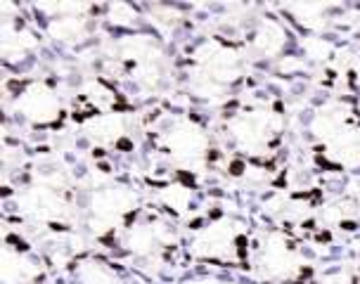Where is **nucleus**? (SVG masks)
Instances as JSON below:
<instances>
[{
    "mask_svg": "<svg viewBox=\"0 0 360 284\" xmlns=\"http://www.w3.org/2000/svg\"><path fill=\"white\" fill-rule=\"evenodd\" d=\"M244 171H247V164H244L242 159H233L228 164V173H230V176L240 178V176H244Z\"/></svg>",
    "mask_w": 360,
    "mask_h": 284,
    "instance_id": "obj_1",
    "label": "nucleus"
},
{
    "mask_svg": "<svg viewBox=\"0 0 360 284\" xmlns=\"http://www.w3.org/2000/svg\"><path fill=\"white\" fill-rule=\"evenodd\" d=\"M235 244H237V256L240 258H247V254H249V249H247V244H249V240L244 235H240L235 240Z\"/></svg>",
    "mask_w": 360,
    "mask_h": 284,
    "instance_id": "obj_2",
    "label": "nucleus"
},
{
    "mask_svg": "<svg viewBox=\"0 0 360 284\" xmlns=\"http://www.w3.org/2000/svg\"><path fill=\"white\" fill-rule=\"evenodd\" d=\"M176 178H178L185 187H195V176H192V173H188V171H178V173H176Z\"/></svg>",
    "mask_w": 360,
    "mask_h": 284,
    "instance_id": "obj_3",
    "label": "nucleus"
},
{
    "mask_svg": "<svg viewBox=\"0 0 360 284\" xmlns=\"http://www.w3.org/2000/svg\"><path fill=\"white\" fill-rule=\"evenodd\" d=\"M114 145H117V150H121V152H133L135 150L133 140H128V138H119Z\"/></svg>",
    "mask_w": 360,
    "mask_h": 284,
    "instance_id": "obj_4",
    "label": "nucleus"
},
{
    "mask_svg": "<svg viewBox=\"0 0 360 284\" xmlns=\"http://www.w3.org/2000/svg\"><path fill=\"white\" fill-rule=\"evenodd\" d=\"M24 86H27L24 81H17V79L8 81V90H10V93H19V90H24Z\"/></svg>",
    "mask_w": 360,
    "mask_h": 284,
    "instance_id": "obj_5",
    "label": "nucleus"
},
{
    "mask_svg": "<svg viewBox=\"0 0 360 284\" xmlns=\"http://www.w3.org/2000/svg\"><path fill=\"white\" fill-rule=\"evenodd\" d=\"M339 228H342L344 232H356V230H358V225L353 223V221H342V223H339Z\"/></svg>",
    "mask_w": 360,
    "mask_h": 284,
    "instance_id": "obj_6",
    "label": "nucleus"
},
{
    "mask_svg": "<svg viewBox=\"0 0 360 284\" xmlns=\"http://www.w3.org/2000/svg\"><path fill=\"white\" fill-rule=\"evenodd\" d=\"M320 244H325V242H330L332 240V235H330V230H323V232H318V237H315Z\"/></svg>",
    "mask_w": 360,
    "mask_h": 284,
    "instance_id": "obj_7",
    "label": "nucleus"
},
{
    "mask_svg": "<svg viewBox=\"0 0 360 284\" xmlns=\"http://www.w3.org/2000/svg\"><path fill=\"white\" fill-rule=\"evenodd\" d=\"M50 230H53V232H67L69 228L64 223H50Z\"/></svg>",
    "mask_w": 360,
    "mask_h": 284,
    "instance_id": "obj_8",
    "label": "nucleus"
},
{
    "mask_svg": "<svg viewBox=\"0 0 360 284\" xmlns=\"http://www.w3.org/2000/svg\"><path fill=\"white\" fill-rule=\"evenodd\" d=\"M209 218L211 221H218V218H223V211L218 209V206H214V211H209Z\"/></svg>",
    "mask_w": 360,
    "mask_h": 284,
    "instance_id": "obj_9",
    "label": "nucleus"
},
{
    "mask_svg": "<svg viewBox=\"0 0 360 284\" xmlns=\"http://www.w3.org/2000/svg\"><path fill=\"white\" fill-rule=\"evenodd\" d=\"M202 225H204L202 218H195V221H190V230H202Z\"/></svg>",
    "mask_w": 360,
    "mask_h": 284,
    "instance_id": "obj_10",
    "label": "nucleus"
},
{
    "mask_svg": "<svg viewBox=\"0 0 360 284\" xmlns=\"http://www.w3.org/2000/svg\"><path fill=\"white\" fill-rule=\"evenodd\" d=\"M218 157H221V152H218V150H209L207 152V161H216Z\"/></svg>",
    "mask_w": 360,
    "mask_h": 284,
    "instance_id": "obj_11",
    "label": "nucleus"
},
{
    "mask_svg": "<svg viewBox=\"0 0 360 284\" xmlns=\"http://www.w3.org/2000/svg\"><path fill=\"white\" fill-rule=\"evenodd\" d=\"M301 228H304V230H313L315 228V221H313V218H308V221L301 223Z\"/></svg>",
    "mask_w": 360,
    "mask_h": 284,
    "instance_id": "obj_12",
    "label": "nucleus"
},
{
    "mask_svg": "<svg viewBox=\"0 0 360 284\" xmlns=\"http://www.w3.org/2000/svg\"><path fill=\"white\" fill-rule=\"evenodd\" d=\"M93 157H95V159H102V157H105V150H102V147H95V150H93Z\"/></svg>",
    "mask_w": 360,
    "mask_h": 284,
    "instance_id": "obj_13",
    "label": "nucleus"
},
{
    "mask_svg": "<svg viewBox=\"0 0 360 284\" xmlns=\"http://www.w3.org/2000/svg\"><path fill=\"white\" fill-rule=\"evenodd\" d=\"M100 171H102V173H109V171H112V166H109V164H105V161H102V164H100Z\"/></svg>",
    "mask_w": 360,
    "mask_h": 284,
    "instance_id": "obj_14",
    "label": "nucleus"
},
{
    "mask_svg": "<svg viewBox=\"0 0 360 284\" xmlns=\"http://www.w3.org/2000/svg\"><path fill=\"white\" fill-rule=\"evenodd\" d=\"M275 112H278V114H282V112H285V107H282V102H275Z\"/></svg>",
    "mask_w": 360,
    "mask_h": 284,
    "instance_id": "obj_15",
    "label": "nucleus"
},
{
    "mask_svg": "<svg viewBox=\"0 0 360 284\" xmlns=\"http://www.w3.org/2000/svg\"><path fill=\"white\" fill-rule=\"evenodd\" d=\"M3 197H10L12 195V187H3V192H0Z\"/></svg>",
    "mask_w": 360,
    "mask_h": 284,
    "instance_id": "obj_16",
    "label": "nucleus"
}]
</instances>
